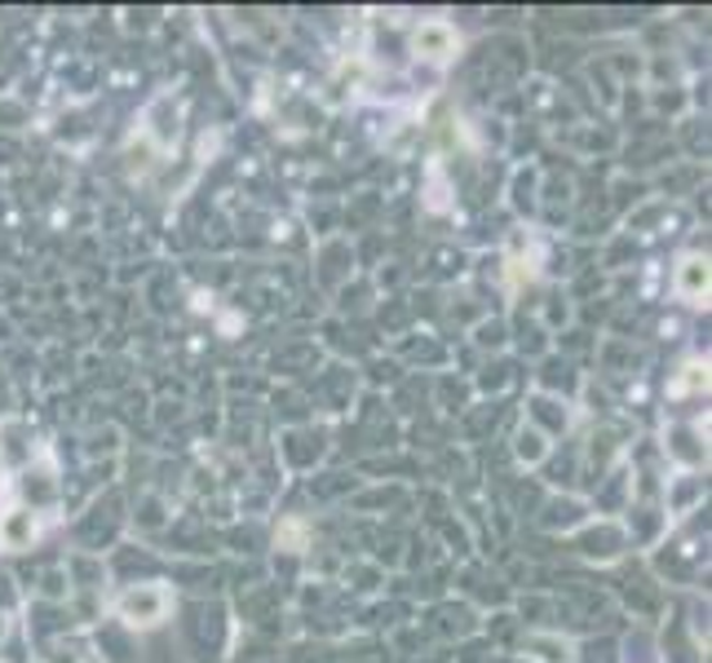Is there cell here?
I'll use <instances>...</instances> for the list:
<instances>
[{"label": "cell", "mask_w": 712, "mask_h": 663, "mask_svg": "<svg viewBox=\"0 0 712 663\" xmlns=\"http://www.w3.org/2000/svg\"><path fill=\"white\" fill-rule=\"evenodd\" d=\"M164 611H169V593H164V589H133V593H124V602H120V615H124L129 624H160Z\"/></svg>", "instance_id": "6da1fadb"}, {"label": "cell", "mask_w": 712, "mask_h": 663, "mask_svg": "<svg viewBox=\"0 0 712 663\" xmlns=\"http://www.w3.org/2000/svg\"><path fill=\"white\" fill-rule=\"evenodd\" d=\"M678 293L686 302H704L709 297V257L691 253L682 266H678Z\"/></svg>", "instance_id": "7a4b0ae2"}, {"label": "cell", "mask_w": 712, "mask_h": 663, "mask_svg": "<svg viewBox=\"0 0 712 663\" xmlns=\"http://www.w3.org/2000/svg\"><path fill=\"white\" fill-rule=\"evenodd\" d=\"M31 536H35V522H31V513H27V509H9V513H0V544H4V549H27V544H31Z\"/></svg>", "instance_id": "3957f363"}, {"label": "cell", "mask_w": 712, "mask_h": 663, "mask_svg": "<svg viewBox=\"0 0 712 663\" xmlns=\"http://www.w3.org/2000/svg\"><path fill=\"white\" fill-rule=\"evenodd\" d=\"M451 49H456L451 27H443V22H425V27L416 31V53H425V58H447Z\"/></svg>", "instance_id": "277c9868"}, {"label": "cell", "mask_w": 712, "mask_h": 663, "mask_svg": "<svg viewBox=\"0 0 712 663\" xmlns=\"http://www.w3.org/2000/svg\"><path fill=\"white\" fill-rule=\"evenodd\" d=\"M0 496H4V473H0Z\"/></svg>", "instance_id": "5b68a950"}]
</instances>
